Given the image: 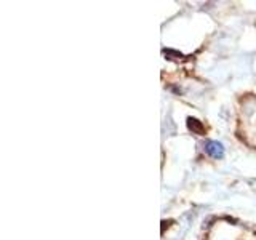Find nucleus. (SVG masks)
<instances>
[{
  "mask_svg": "<svg viewBox=\"0 0 256 240\" xmlns=\"http://www.w3.org/2000/svg\"><path fill=\"white\" fill-rule=\"evenodd\" d=\"M206 154L213 157V158H222L224 157V148L222 144L218 141H208L206 146H205Z\"/></svg>",
  "mask_w": 256,
  "mask_h": 240,
  "instance_id": "obj_1",
  "label": "nucleus"
},
{
  "mask_svg": "<svg viewBox=\"0 0 256 240\" xmlns=\"http://www.w3.org/2000/svg\"><path fill=\"white\" fill-rule=\"evenodd\" d=\"M188 128L192 133H196V134H205V126H204L202 122H198L197 118L189 117L188 118Z\"/></svg>",
  "mask_w": 256,
  "mask_h": 240,
  "instance_id": "obj_2",
  "label": "nucleus"
}]
</instances>
